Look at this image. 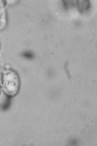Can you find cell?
Instances as JSON below:
<instances>
[{
	"label": "cell",
	"mask_w": 97,
	"mask_h": 146,
	"mask_svg": "<svg viewBox=\"0 0 97 146\" xmlns=\"http://www.w3.org/2000/svg\"><path fill=\"white\" fill-rule=\"evenodd\" d=\"M3 86L6 94L8 96H15L20 87L18 75L11 70L6 71L3 76Z\"/></svg>",
	"instance_id": "1"
},
{
	"label": "cell",
	"mask_w": 97,
	"mask_h": 146,
	"mask_svg": "<svg viewBox=\"0 0 97 146\" xmlns=\"http://www.w3.org/2000/svg\"><path fill=\"white\" fill-rule=\"evenodd\" d=\"M1 89H1V84H0V94H1Z\"/></svg>",
	"instance_id": "2"
}]
</instances>
